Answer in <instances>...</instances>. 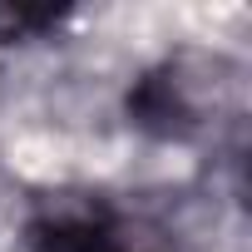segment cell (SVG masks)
<instances>
[{
  "label": "cell",
  "instance_id": "obj_1",
  "mask_svg": "<svg viewBox=\"0 0 252 252\" xmlns=\"http://www.w3.org/2000/svg\"><path fill=\"white\" fill-rule=\"evenodd\" d=\"M237 64L208 50H173L129 89V124L154 139H198L237 109Z\"/></svg>",
  "mask_w": 252,
  "mask_h": 252
},
{
  "label": "cell",
  "instance_id": "obj_2",
  "mask_svg": "<svg viewBox=\"0 0 252 252\" xmlns=\"http://www.w3.org/2000/svg\"><path fill=\"white\" fill-rule=\"evenodd\" d=\"M20 232L30 252H183L178 232L163 218L89 188L35 198Z\"/></svg>",
  "mask_w": 252,
  "mask_h": 252
},
{
  "label": "cell",
  "instance_id": "obj_3",
  "mask_svg": "<svg viewBox=\"0 0 252 252\" xmlns=\"http://www.w3.org/2000/svg\"><path fill=\"white\" fill-rule=\"evenodd\" d=\"M64 20H69V10H55V5H0V45L40 40V35L60 30Z\"/></svg>",
  "mask_w": 252,
  "mask_h": 252
}]
</instances>
